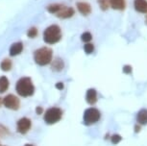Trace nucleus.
<instances>
[{"label": "nucleus", "mask_w": 147, "mask_h": 146, "mask_svg": "<svg viewBox=\"0 0 147 146\" xmlns=\"http://www.w3.org/2000/svg\"><path fill=\"white\" fill-rule=\"evenodd\" d=\"M16 93L21 97H30L35 93V86L30 77H21L16 84Z\"/></svg>", "instance_id": "f257e3e1"}, {"label": "nucleus", "mask_w": 147, "mask_h": 146, "mask_svg": "<svg viewBox=\"0 0 147 146\" xmlns=\"http://www.w3.org/2000/svg\"><path fill=\"white\" fill-rule=\"evenodd\" d=\"M35 63L40 67H45L52 62L53 59V51L51 48L43 46V47L38 48L33 54Z\"/></svg>", "instance_id": "f03ea898"}, {"label": "nucleus", "mask_w": 147, "mask_h": 146, "mask_svg": "<svg viewBox=\"0 0 147 146\" xmlns=\"http://www.w3.org/2000/svg\"><path fill=\"white\" fill-rule=\"evenodd\" d=\"M62 38V31L59 25L53 24L48 26L43 32V40L47 44H55Z\"/></svg>", "instance_id": "7ed1b4c3"}, {"label": "nucleus", "mask_w": 147, "mask_h": 146, "mask_svg": "<svg viewBox=\"0 0 147 146\" xmlns=\"http://www.w3.org/2000/svg\"><path fill=\"white\" fill-rule=\"evenodd\" d=\"M63 111L59 107H51L44 112L43 120L47 125H53L58 123L63 118Z\"/></svg>", "instance_id": "20e7f679"}, {"label": "nucleus", "mask_w": 147, "mask_h": 146, "mask_svg": "<svg viewBox=\"0 0 147 146\" xmlns=\"http://www.w3.org/2000/svg\"><path fill=\"white\" fill-rule=\"evenodd\" d=\"M101 118V112L96 108H88L85 111L83 115V122L86 126H90L98 122Z\"/></svg>", "instance_id": "39448f33"}, {"label": "nucleus", "mask_w": 147, "mask_h": 146, "mask_svg": "<svg viewBox=\"0 0 147 146\" xmlns=\"http://www.w3.org/2000/svg\"><path fill=\"white\" fill-rule=\"evenodd\" d=\"M3 106L12 111H18L20 108V100L15 94H8L3 98Z\"/></svg>", "instance_id": "423d86ee"}, {"label": "nucleus", "mask_w": 147, "mask_h": 146, "mask_svg": "<svg viewBox=\"0 0 147 146\" xmlns=\"http://www.w3.org/2000/svg\"><path fill=\"white\" fill-rule=\"evenodd\" d=\"M16 132L21 135H26L32 128V121L29 117H21L16 121Z\"/></svg>", "instance_id": "0eeeda50"}, {"label": "nucleus", "mask_w": 147, "mask_h": 146, "mask_svg": "<svg viewBox=\"0 0 147 146\" xmlns=\"http://www.w3.org/2000/svg\"><path fill=\"white\" fill-rule=\"evenodd\" d=\"M74 10L73 8L71 7H66L63 5V7L61 9L59 12L56 13V15L58 16L59 18H62V19H66V18H70L72 16L74 15Z\"/></svg>", "instance_id": "6e6552de"}, {"label": "nucleus", "mask_w": 147, "mask_h": 146, "mask_svg": "<svg viewBox=\"0 0 147 146\" xmlns=\"http://www.w3.org/2000/svg\"><path fill=\"white\" fill-rule=\"evenodd\" d=\"M86 101L90 105H94L98 101V93L96 89H88L86 92Z\"/></svg>", "instance_id": "1a4fd4ad"}, {"label": "nucleus", "mask_w": 147, "mask_h": 146, "mask_svg": "<svg viewBox=\"0 0 147 146\" xmlns=\"http://www.w3.org/2000/svg\"><path fill=\"white\" fill-rule=\"evenodd\" d=\"M22 50H23V43H22L21 41H16V42H15L13 44L10 46L9 54H10V56L15 57V56H18L19 54H21Z\"/></svg>", "instance_id": "9d476101"}, {"label": "nucleus", "mask_w": 147, "mask_h": 146, "mask_svg": "<svg viewBox=\"0 0 147 146\" xmlns=\"http://www.w3.org/2000/svg\"><path fill=\"white\" fill-rule=\"evenodd\" d=\"M77 10L80 13H82L83 15L87 16L90 15L91 13V6L87 2H78L77 3Z\"/></svg>", "instance_id": "9b49d317"}, {"label": "nucleus", "mask_w": 147, "mask_h": 146, "mask_svg": "<svg viewBox=\"0 0 147 146\" xmlns=\"http://www.w3.org/2000/svg\"><path fill=\"white\" fill-rule=\"evenodd\" d=\"M50 64L51 69L55 71V72H61L63 69V67H65V63H63L62 58L60 57H57L54 61H52Z\"/></svg>", "instance_id": "f8f14e48"}, {"label": "nucleus", "mask_w": 147, "mask_h": 146, "mask_svg": "<svg viewBox=\"0 0 147 146\" xmlns=\"http://www.w3.org/2000/svg\"><path fill=\"white\" fill-rule=\"evenodd\" d=\"M135 10L138 13H146L147 15V1L146 0H135L134 1Z\"/></svg>", "instance_id": "ddd939ff"}, {"label": "nucleus", "mask_w": 147, "mask_h": 146, "mask_svg": "<svg viewBox=\"0 0 147 146\" xmlns=\"http://www.w3.org/2000/svg\"><path fill=\"white\" fill-rule=\"evenodd\" d=\"M110 7L116 11H124L126 8V0H110Z\"/></svg>", "instance_id": "4468645a"}, {"label": "nucleus", "mask_w": 147, "mask_h": 146, "mask_svg": "<svg viewBox=\"0 0 147 146\" xmlns=\"http://www.w3.org/2000/svg\"><path fill=\"white\" fill-rule=\"evenodd\" d=\"M137 121L140 125H146L147 124V109H141L137 114Z\"/></svg>", "instance_id": "2eb2a0df"}, {"label": "nucleus", "mask_w": 147, "mask_h": 146, "mask_svg": "<svg viewBox=\"0 0 147 146\" xmlns=\"http://www.w3.org/2000/svg\"><path fill=\"white\" fill-rule=\"evenodd\" d=\"M0 68H1V70L4 71V72L10 71L13 68L12 60L9 59V58H5L4 60H2L1 63H0Z\"/></svg>", "instance_id": "dca6fc26"}, {"label": "nucleus", "mask_w": 147, "mask_h": 146, "mask_svg": "<svg viewBox=\"0 0 147 146\" xmlns=\"http://www.w3.org/2000/svg\"><path fill=\"white\" fill-rule=\"evenodd\" d=\"M10 86L9 79L6 76H1L0 77V93L6 92Z\"/></svg>", "instance_id": "f3484780"}, {"label": "nucleus", "mask_w": 147, "mask_h": 146, "mask_svg": "<svg viewBox=\"0 0 147 146\" xmlns=\"http://www.w3.org/2000/svg\"><path fill=\"white\" fill-rule=\"evenodd\" d=\"M63 7V4L52 3V4H49L48 6L46 7V10H47V12L50 13H57Z\"/></svg>", "instance_id": "a211bd4d"}, {"label": "nucleus", "mask_w": 147, "mask_h": 146, "mask_svg": "<svg viewBox=\"0 0 147 146\" xmlns=\"http://www.w3.org/2000/svg\"><path fill=\"white\" fill-rule=\"evenodd\" d=\"M98 5L102 11H107L110 8V0H98Z\"/></svg>", "instance_id": "6ab92c4d"}, {"label": "nucleus", "mask_w": 147, "mask_h": 146, "mask_svg": "<svg viewBox=\"0 0 147 146\" xmlns=\"http://www.w3.org/2000/svg\"><path fill=\"white\" fill-rule=\"evenodd\" d=\"M81 40L83 42H90V40H92V35H91V33L90 32H84L83 34L81 35Z\"/></svg>", "instance_id": "aec40b11"}, {"label": "nucleus", "mask_w": 147, "mask_h": 146, "mask_svg": "<svg viewBox=\"0 0 147 146\" xmlns=\"http://www.w3.org/2000/svg\"><path fill=\"white\" fill-rule=\"evenodd\" d=\"M84 51H85V53L88 54V55L92 54L94 52V45L90 42L86 43L85 46H84Z\"/></svg>", "instance_id": "412c9836"}, {"label": "nucleus", "mask_w": 147, "mask_h": 146, "mask_svg": "<svg viewBox=\"0 0 147 146\" xmlns=\"http://www.w3.org/2000/svg\"><path fill=\"white\" fill-rule=\"evenodd\" d=\"M27 36L30 38H36L38 36V29L36 28L35 26H33V27H31L28 31H27Z\"/></svg>", "instance_id": "4be33fe9"}, {"label": "nucleus", "mask_w": 147, "mask_h": 146, "mask_svg": "<svg viewBox=\"0 0 147 146\" xmlns=\"http://www.w3.org/2000/svg\"><path fill=\"white\" fill-rule=\"evenodd\" d=\"M121 140H122V137L118 134H113V136L111 137V142H112L113 144H117Z\"/></svg>", "instance_id": "5701e85b"}, {"label": "nucleus", "mask_w": 147, "mask_h": 146, "mask_svg": "<svg viewBox=\"0 0 147 146\" xmlns=\"http://www.w3.org/2000/svg\"><path fill=\"white\" fill-rule=\"evenodd\" d=\"M122 71H123V73H125V74H131L133 71V67L130 65H126L123 67Z\"/></svg>", "instance_id": "b1692460"}, {"label": "nucleus", "mask_w": 147, "mask_h": 146, "mask_svg": "<svg viewBox=\"0 0 147 146\" xmlns=\"http://www.w3.org/2000/svg\"><path fill=\"white\" fill-rule=\"evenodd\" d=\"M43 112H44V110H43V108L41 106H38L37 108H36V114H37L38 115L42 114Z\"/></svg>", "instance_id": "393cba45"}, {"label": "nucleus", "mask_w": 147, "mask_h": 146, "mask_svg": "<svg viewBox=\"0 0 147 146\" xmlns=\"http://www.w3.org/2000/svg\"><path fill=\"white\" fill-rule=\"evenodd\" d=\"M55 87H56V89H59V90H63V89H65V85H63V83H62V82L57 83V84L55 85Z\"/></svg>", "instance_id": "a878e982"}, {"label": "nucleus", "mask_w": 147, "mask_h": 146, "mask_svg": "<svg viewBox=\"0 0 147 146\" xmlns=\"http://www.w3.org/2000/svg\"><path fill=\"white\" fill-rule=\"evenodd\" d=\"M141 125H140V124H137V125H135V128H134V131L135 133H140V130H141Z\"/></svg>", "instance_id": "bb28decb"}, {"label": "nucleus", "mask_w": 147, "mask_h": 146, "mask_svg": "<svg viewBox=\"0 0 147 146\" xmlns=\"http://www.w3.org/2000/svg\"><path fill=\"white\" fill-rule=\"evenodd\" d=\"M3 106V98L0 97V107Z\"/></svg>", "instance_id": "cd10ccee"}, {"label": "nucleus", "mask_w": 147, "mask_h": 146, "mask_svg": "<svg viewBox=\"0 0 147 146\" xmlns=\"http://www.w3.org/2000/svg\"><path fill=\"white\" fill-rule=\"evenodd\" d=\"M24 146H35V145H33V144H31V143H26L25 145Z\"/></svg>", "instance_id": "c85d7f7f"}, {"label": "nucleus", "mask_w": 147, "mask_h": 146, "mask_svg": "<svg viewBox=\"0 0 147 146\" xmlns=\"http://www.w3.org/2000/svg\"><path fill=\"white\" fill-rule=\"evenodd\" d=\"M145 22H146V24H147V15H146V20H145Z\"/></svg>", "instance_id": "c756f323"}]
</instances>
